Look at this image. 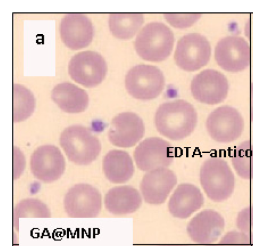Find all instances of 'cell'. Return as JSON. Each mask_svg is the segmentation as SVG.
<instances>
[{
	"label": "cell",
	"instance_id": "2",
	"mask_svg": "<svg viewBox=\"0 0 253 246\" xmlns=\"http://www.w3.org/2000/svg\"><path fill=\"white\" fill-rule=\"evenodd\" d=\"M200 181L207 196L217 202L228 199L235 186L234 176L229 166L217 157L204 161L200 169Z\"/></svg>",
	"mask_w": 253,
	"mask_h": 246
},
{
	"label": "cell",
	"instance_id": "25",
	"mask_svg": "<svg viewBox=\"0 0 253 246\" xmlns=\"http://www.w3.org/2000/svg\"><path fill=\"white\" fill-rule=\"evenodd\" d=\"M208 246H253V234L240 230L230 231Z\"/></svg>",
	"mask_w": 253,
	"mask_h": 246
},
{
	"label": "cell",
	"instance_id": "19",
	"mask_svg": "<svg viewBox=\"0 0 253 246\" xmlns=\"http://www.w3.org/2000/svg\"><path fill=\"white\" fill-rule=\"evenodd\" d=\"M142 204L139 191L129 185L114 187L110 189L105 197L107 210L115 215H125L137 211Z\"/></svg>",
	"mask_w": 253,
	"mask_h": 246
},
{
	"label": "cell",
	"instance_id": "12",
	"mask_svg": "<svg viewBox=\"0 0 253 246\" xmlns=\"http://www.w3.org/2000/svg\"><path fill=\"white\" fill-rule=\"evenodd\" d=\"M225 228L223 217L216 211H201L189 221L187 226L188 236L194 243L205 246L212 245L221 237Z\"/></svg>",
	"mask_w": 253,
	"mask_h": 246
},
{
	"label": "cell",
	"instance_id": "30",
	"mask_svg": "<svg viewBox=\"0 0 253 246\" xmlns=\"http://www.w3.org/2000/svg\"><path fill=\"white\" fill-rule=\"evenodd\" d=\"M159 246H190L187 245H160Z\"/></svg>",
	"mask_w": 253,
	"mask_h": 246
},
{
	"label": "cell",
	"instance_id": "16",
	"mask_svg": "<svg viewBox=\"0 0 253 246\" xmlns=\"http://www.w3.org/2000/svg\"><path fill=\"white\" fill-rule=\"evenodd\" d=\"M177 183L175 174L167 168L148 172L143 177L140 189L146 202L152 205L163 203Z\"/></svg>",
	"mask_w": 253,
	"mask_h": 246
},
{
	"label": "cell",
	"instance_id": "29",
	"mask_svg": "<svg viewBox=\"0 0 253 246\" xmlns=\"http://www.w3.org/2000/svg\"><path fill=\"white\" fill-rule=\"evenodd\" d=\"M250 214L251 220L253 223V205L250 207Z\"/></svg>",
	"mask_w": 253,
	"mask_h": 246
},
{
	"label": "cell",
	"instance_id": "27",
	"mask_svg": "<svg viewBox=\"0 0 253 246\" xmlns=\"http://www.w3.org/2000/svg\"><path fill=\"white\" fill-rule=\"evenodd\" d=\"M236 225L239 230L253 234V223L250 214V207L242 209L238 214Z\"/></svg>",
	"mask_w": 253,
	"mask_h": 246
},
{
	"label": "cell",
	"instance_id": "15",
	"mask_svg": "<svg viewBox=\"0 0 253 246\" xmlns=\"http://www.w3.org/2000/svg\"><path fill=\"white\" fill-rule=\"evenodd\" d=\"M59 31L62 42L73 50H80L88 46L94 35L91 20L82 13L65 15L61 19Z\"/></svg>",
	"mask_w": 253,
	"mask_h": 246
},
{
	"label": "cell",
	"instance_id": "26",
	"mask_svg": "<svg viewBox=\"0 0 253 246\" xmlns=\"http://www.w3.org/2000/svg\"><path fill=\"white\" fill-rule=\"evenodd\" d=\"M199 13L194 14H165L164 17L172 26L178 28L190 27L201 17Z\"/></svg>",
	"mask_w": 253,
	"mask_h": 246
},
{
	"label": "cell",
	"instance_id": "14",
	"mask_svg": "<svg viewBox=\"0 0 253 246\" xmlns=\"http://www.w3.org/2000/svg\"><path fill=\"white\" fill-rule=\"evenodd\" d=\"M145 134V125L137 114L131 112L119 114L113 118L108 133L114 145L128 148L135 145Z\"/></svg>",
	"mask_w": 253,
	"mask_h": 246
},
{
	"label": "cell",
	"instance_id": "28",
	"mask_svg": "<svg viewBox=\"0 0 253 246\" xmlns=\"http://www.w3.org/2000/svg\"><path fill=\"white\" fill-rule=\"evenodd\" d=\"M250 117L251 121L253 122V83L250 85Z\"/></svg>",
	"mask_w": 253,
	"mask_h": 246
},
{
	"label": "cell",
	"instance_id": "9",
	"mask_svg": "<svg viewBox=\"0 0 253 246\" xmlns=\"http://www.w3.org/2000/svg\"><path fill=\"white\" fill-rule=\"evenodd\" d=\"M174 155V149L171 144L157 137L148 138L141 142L133 153L137 167L145 172L166 168L172 163Z\"/></svg>",
	"mask_w": 253,
	"mask_h": 246
},
{
	"label": "cell",
	"instance_id": "17",
	"mask_svg": "<svg viewBox=\"0 0 253 246\" xmlns=\"http://www.w3.org/2000/svg\"><path fill=\"white\" fill-rule=\"evenodd\" d=\"M204 203V196L198 187L190 184H181L170 197L168 208L174 217L186 219L200 209Z\"/></svg>",
	"mask_w": 253,
	"mask_h": 246
},
{
	"label": "cell",
	"instance_id": "10",
	"mask_svg": "<svg viewBox=\"0 0 253 246\" xmlns=\"http://www.w3.org/2000/svg\"><path fill=\"white\" fill-rule=\"evenodd\" d=\"M194 98L209 105L223 102L227 97L229 84L226 77L214 69L203 70L193 78L190 86Z\"/></svg>",
	"mask_w": 253,
	"mask_h": 246
},
{
	"label": "cell",
	"instance_id": "3",
	"mask_svg": "<svg viewBox=\"0 0 253 246\" xmlns=\"http://www.w3.org/2000/svg\"><path fill=\"white\" fill-rule=\"evenodd\" d=\"M174 43L171 30L165 24L152 22L139 32L134 41L138 55L150 62H160L170 55Z\"/></svg>",
	"mask_w": 253,
	"mask_h": 246
},
{
	"label": "cell",
	"instance_id": "6",
	"mask_svg": "<svg viewBox=\"0 0 253 246\" xmlns=\"http://www.w3.org/2000/svg\"><path fill=\"white\" fill-rule=\"evenodd\" d=\"M206 127L213 140L219 143H230L236 140L242 134L244 121L237 109L224 105L209 114Z\"/></svg>",
	"mask_w": 253,
	"mask_h": 246
},
{
	"label": "cell",
	"instance_id": "4",
	"mask_svg": "<svg viewBox=\"0 0 253 246\" xmlns=\"http://www.w3.org/2000/svg\"><path fill=\"white\" fill-rule=\"evenodd\" d=\"M60 143L68 159L79 165L92 163L101 148L99 140L90 130L81 125L66 128L60 135Z\"/></svg>",
	"mask_w": 253,
	"mask_h": 246
},
{
	"label": "cell",
	"instance_id": "13",
	"mask_svg": "<svg viewBox=\"0 0 253 246\" xmlns=\"http://www.w3.org/2000/svg\"><path fill=\"white\" fill-rule=\"evenodd\" d=\"M65 167L64 158L59 149L54 145L39 147L31 157L30 168L33 175L44 183L58 180L63 174Z\"/></svg>",
	"mask_w": 253,
	"mask_h": 246
},
{
	"label": "cell",
	"instance_id": "22",
	"mask_svg": "<svg viewBox=\"0 0 253 246\" xmlns=\"http://www.w3.org/2000/svg\"><path fill=\"white\" fill-rule=\"evenodd\" d=\"M143 19L141 13H112L109 17V27L115 37L127 39L135 34Z\"/></svg>",
	"mask_w": 253,
	"mask_h": 246
},
{
	"label": "cell",
	"instance_id": "24",
	"mask_svg": "<svg viewBox=\"0 0 253 246\" xmlns=\"http://www.w3.org/2000/svg\"><path fill=\"white\" fill-rule=\"evenodd\" d=\"M13 91V121L22 122L33 113L35 99L31 92L23 85L14 84Z\"/></svg>",
	"mask_w": 253,
	"mask_h": 246
},
{
	"label": "cell",
	"instance_id": "20",
	"mask_svg": "<svg viewBox=\"0 0 253 246\" xmlns=\"http://www.w3.org/2000/svg\"><path fill=\"white\" fill-rule=\"evenodd\" d=\"M51 98L62 111L69 113L84 111L89 102L84 90L67 82L58 84L53 88Z\"/></svg>",
	"mask_w": 253,
	"mask_h": 246
},
{
	"label": "cell",
	"instance_id": "8",
	"mask_svg": "<svg viewBox=\"0 0 253 246\" xmlns=\"http://www.w3.org/2000/svg\"><path fill=\"white\" fill-rule=\"evenodd\" d=\"M211 48L204 36L196 33L183 36L178 42L174 59L176 64L186 71H194L207 64Z\"/></svg>",
	"mask_w": 253,
	"mask_h": 246
},
{
	"label": "cell",
	"instance_id": "21",
	"mask_svg": "<svg viewBox=\"0 0 253 246\" xmlns=\"http://www.w3.org/2000/svg\"><path fill=\"white\" fill-rule=\"evenodd\" d=\"M103 169L106 178L115 184L127 182L134 170L129 154L120 150H112L106 154L103 161Z\"/></svg>",
	"mask_w": 253,
	"mask_h": 246
},
{
	"label": "cell",
	"instance_id": "11",
	"mask_svg": "<svg viewBox=\"0 0 253 246\" xmlns=\"http://www.w3.org/2000/svg\"><path fill=\"white\" fill-rule=\"evenodd\" d=\"M214 57L218 65L224 70L240 71L246 68L250 63V47L243 38L228 36L217 42Z\"/></svg>",
	"mask_w": 253,
	"mask_h": 246
},
{
	"label": "cell",
	"instance_id": "1",
	"mask_svg": "<svg viewBox=\"0 0 253 246\" xmlns=\"http://www.w3.org/2000/svg\"><path fill=\"white\" fill-rule=\"evenodd\" d=\"M154 122L161 134L170 140L178 141L194 131L197 114L190 103L178 100L162 104L156 111Z\"/></svg>",
	"mask_w": 253,
	"mask_h": 246
},
{
	"label": "cell",
	"instance_id": "5",
	"mask_svg": "<svg viewBox=\"0 0 253 246\" xmlns=\"http://www.w3.org/2000/svg\"><path fill=\"white\" fill-rule=\"evenodd\" d=\"M164 76L157 67L139 64L130 68L125 77V86L134 98L147 101L156 98L162 92Z\"/></svg>",
	"mask_w": 253,
	"mask_h": 246
},
{
	"label": "cell",
	"instance_id": "18",
	"mask_svg": "<svg viewBox=\"0 0 253 246\" xmlns=\"http://www.w3.org/2000/svg\"><path fill=\"white\" fill-rule=\"evenodd\" d=\"M67 210L76 213H97L101 206V197L92 186L85 184L75 185L67 193L65 198Z\"/></svg>",
	"mask_w": 253,
	"mask_h": 246
},
{
	"label": "cell",
	"instance_id": "7",
	"mask_svg": "<svg viewBox=\"0 0 253 246\" xmlns=\"http://www.w3.org/2000/svg\"><path fill=\"white\" fill-rule=\"evenodd\" d=\"M71 78L86 87H93L99 84L105 77L106 62L99 53L84 51L75 55L68 67Z\"/></svg>",
	"mask_w": 253,
	"mask_h": 246
},
{
	"label": "cell",
	"instance_id": "23",
	"mask_svg": "<svg viewBox=\"0 0 253 246\" xmlns=\"http://www.w3.org/2000/svg\"><path fill=\"white\" fill-rule=\"evenodd\" d=\"M231 162L239 177L253 179V144L250 140L242 142L235 149Z\"/></svg>",
	"mask_w": 253,
	"mask_h": 246
}]
</instances>
